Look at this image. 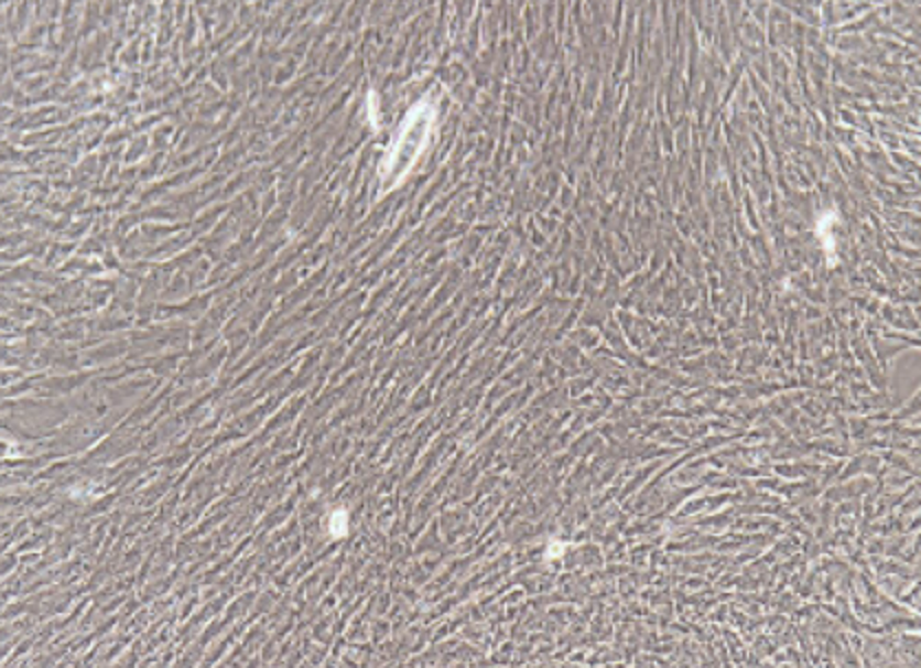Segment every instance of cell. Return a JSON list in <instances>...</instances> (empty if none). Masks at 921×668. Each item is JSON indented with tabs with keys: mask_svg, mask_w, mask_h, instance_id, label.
<instances>
[{
	"mask_svg": "<svg viewBox=\"0 0 921 668\" xmlns=\"http://www.w3.org/2000/svg\"><path fill=\"white\" fill-rule=\"evenodd\" d=\"M427 128H430V112H427V108H414L412 115H410V119H405L401 139L397 141L394 152L390 157L388 179H390V174L392 176H401L412 165V161L416 159V154H419V150L423 146V139L427 134Z\"/></svg>",
	"mask_w": 921,
	"mask_h": 668,
	"instance_id": "6da1fadb",
	"label": "cell"
}]
</instances>
